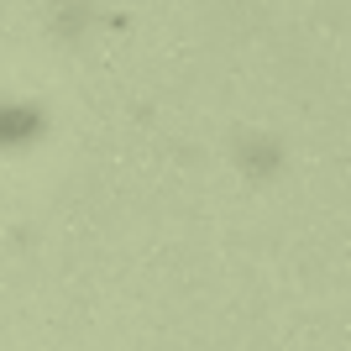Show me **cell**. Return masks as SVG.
<instances>
[{
    "instance_id": "cell-1",
    "label": "cell",
    "mask_w": 351,
    "mask_h": 351,
    "mask_svg": "<svg viewBox=\"0 0 351 351\" xmlns=\"http://www.w3.org/2000/svg\"><path fill=\"white\" fill-rule=\"evenodd\" d=\"M27 132H32V121H27V116L0 110V142H16V136H27Z\"/></svg>"
}]
</instances>
